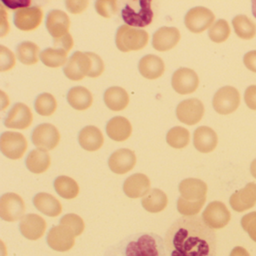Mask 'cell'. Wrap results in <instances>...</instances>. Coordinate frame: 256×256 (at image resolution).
<instances>
[{
    "mask_svg": "<svg viewBox=\"0 0 256 256\" xmlns=\"http://www.w3.org/2000/svg\"><path fill=\"white\" fill-rule=\"evenodd\" d=\"M70 229L64 226H56L50 230L48 236L49 245L59 251H66L73 245V238Z\"/></svg>",
    "mask_w": 256,
    "mask_h": 256,
    "instance_id": "f1b7e54d",
    "label": "cell"
},
{
    "mask_svg": "<svg viewBox=\"0 0 256 256\" xmlns=\"http://www.w3.org/2000/svg\"><path fill=\"white\" fill-rule=\"evenodd\" d=\"M56 107L58 103L54 97L48 92L40 94L35 102L36 110L42 116H50L54 113Z\"/></svg>",
    "mask_w": 256,
    "mask_h": 256,
    "instance_id": "74e56055",
    "label": "cell"
},
{
    "mask_svg": "<svg viewBox=\"0 0 256 256\" xmlns=\"http://www.w3.org/2000/svg\"><path fill=\"white\" fill-rule=\"evenodd\" d=\"M142 206L148 212L157 214L166 209L168 205V197L166 193L158 188H152L144 196Z\"/></svg>",
    "mask_w": 256,
    "mask_h": 256,
    "instance_id": "4dcf8cb0",
    "label": "cell"
},
{
    "mask_svg": "<svg viewBox=\"0 0 256 256\" xmlns=\"http://www.w3.org/2000/svg\"><path fill=\"white\" fill-rule=\"evenodd\" d=\"M42 20L43 11L40 6L20 8L14 13V24L20 30H34L40 26Z\"/></svg>",
    "mask_w": 256,
    "mask_h": 256,
    "instance_id": "5bb4252c",
    "label": "cell"
},
{
    "mask_svg": "<svg viewBox=\"0 0 256 256\" xmlns=\"http://www.w3.org/2000/svg\"><path fill=\"white\" fill-rule=\"evenodd\" d=\"M240 102V96L239 91L233 86H226L216 92L212 100V106L217 113L228 115L238 108Z\"/></svg>",
    "mask_w": 256,
    "mask_h": 256,
    "instance_id": "8992f818",
    "label": "cell"
},
{
    "mask_svg": "<svg viewBox=\"0 0 256 256\" xmlns=\"http://www.w3.org/2000/svg\"><path fill=\"white\" fill-rule=\"evenodd\" d=\"M16 66L14 54L4 46H0V71H10Z\"/></svg>",
    "mask_w": 256,
    "mask_h": 256,
    "instance_id": "7bdbcfd3",
    "label": "cell"
},
{
    "mask_svg": "<svg viewBox=\"0 0 256 256\" xmlns=\"http://www.w3.org/2000/svg\"><path fill=\"white\" fill-rule=\"evenodd\" d=\"M241 226L250 238L256 242V212L246 214L241 218Z\"/></svg>",
    "mask_w": 256,
    "mask_h": 256,
    "instance_id": "ee69618b",
    "label": "cell"
},
{
    "mask_svg": "<svg viewBox=\"0 0 256 256\" xmlns=\"http://www.w3.org/2000/svg\"><path fill=\"white\" fill-rule=\"evenodd\" d=\"M149 35L144 30L136 29L128 25H122L116 34V47L122 52H136L146 47Z\"/></svg>",
    "mask_w": 256,
    "mask_h": 256,
    "instance_id": "5b68a950",
    "label": "cell"
},
{
    "mask_svg": "<svg viewBox=\"0 0 256 256\" xmlns=\"http://www.w3.org/2000/svg\"><path fill=\"white\" fill-rule=\"evenodd\" d=\"M60 224L70 229L72 234L79 235L84 228V223L79 216L74 214H66L62 217Z\"/></svg>",
    "mask_w": 256,
    "mask_h": 256,
    "instance_id": "60d3db41",
    "label": "cell"
},
{
    "mask_svg": "<svg viewBox=\"0 0 256 256\" xmlns=\"http://www.w3.org/2000/svg\"><path fill=\"white\" fill-rule=\"evenodd\" d=\"M20 230L26 238L31 240L40 238L44 234L46 222L44 218L37 214H28L22 218Z\"/></svg>",
    "mask_w": 256,
    "mask_h": 256,
    "instance_id": "603a6c76",
    "label": "cell"
},
{
    "mask_svg": "<svg viewBox=\"0 0 256 256\" xmlns=\"http://www.w3.org/2000/svg\"><path fill=\"white\" fill-rule=\"evenodd\" d=\"M250 172H251L253 178L256 179V158L252 162L251 166H250Z\"/></svg>",
    "mask_w": 256,
    "mask_h": 256,
    "instance_id": "f5cc1de1",
    "label": "cell"
},
{
    "mask_svg": "<svg viewBox=\"0 0 256 256\" xmlns=\"http://www.w3.org/2000/svg\"><path fill=\"white\" fill-rule=\"evenodd\" d=\"M34 204L36 208L44 215L50 217L58 216L62 212L60 202L52 194L41 192L34 197Z\"/></svg>",
    "mask_w": 256,
    "mask_h": 256,
    "instance_id": "4316f807",
    "label": "cell"
},
{
    "mask_svg": "<svg viewBox=\"0 0 256 256\" xmlns=\"http://www.w3.org/2000/svg\"><path fill=\"white\" fill-rule=\"evenodd\" d=\"M104 101L107 107L114 112L124 110L130 102V96L124 88L112 86L104 94Z\"/></svg>",
    "mask_w": 256,
    "mask_h": 256,
    "instance_id": "83f0119b",
    "label": "cell"
},
{
    "mask_svg": "<svg viewBox=\"0 0 256 256\" xmlns=\"http://www.w3.org/2000/svg\"><path fill=\"white\" fill-rule=\"evenodd\" d=\"M202 218L212 229L222 228L230 220V211L222 202H210L202 214Z\"/></svg>",
    "mask_w": 256,
    "mask_h": 256,
    "instance_id": "7c38bea8",
    "label": "cell"
},
{
    "mask_svg": "<svg viewBox=\"0 0 256 256\" xmlns=\"http://www.w3.org/2000/svg\"><path fill=\"white\" fill-rule=\"evenodd\" d=\"M244 62L248 70L256 73V50L246 54L244 56Z\"/></svg>",
    "mask_w": 256,
    "mask_h": 256,
    "instance_id": "c3c4849f",
    "label": "cell"
},
{
    "mask_svg": "<svg viewBox=\"0 0 256 256\" xmlns=\"http://www.w3.org/2000/svg\"><path fill=\"white\" fill-rule=\"evenodd\" d=\"M4 4H6V5L8 7V8H28L30 5H31V1H2Z\"/></svg>",
    "mask_w": 256,
    "mask_h": 256,
    "instance_id": "f907efd6",
    "label": "cell"
},
{
    "mask_svg": "<svg viewBox=\"0 0 256 256\" xmlns=\"http://www.w3.org/2000/svg\"><path fill=\"white\" fill-rule=\"evenodd\" d=\"M256 204V184L250 182L244 188L232 194L230 204L236 212H242L251 209Z\"/></svg>",
    "mask_w": 256,
    "mask_h": 256,
    "instance_id": "2e32d148",
    "label": "cell"
},
{
    "mask_svg": "<svg viewBox=\"0 0 256 256\" xmlns=\"http://www.w3.org/2000/svg\"><path fill=\"white\" fill-rule=\"evenodd\" d=\"M172 84L174 90L181 95L192 94L199 84V78L196 72L188 68L176 70L172 76Z\"/></svg>",
    "mask_w": 256,
    "mask_h": 256,
    "instance_id": "4fadbf2b",
    "label": "cell"
},
{
    "mask_svg": "<svg viewBox=\"0 0 256 256\" xmlns=\"http://www.w3.org/2000/svg\"><path fill=\"white\" fill-rule=\"evenodd\" d=\"M0 149L7 158L19 160L28 149V142L22 133L6 132L0 138Z\"/></svg>",
    "mask_w": 256,
    "mask_h": 256,
    "instance_id": "52a82bcc",
    "label": "cell"
},
{
    "mask_svg": "<svg viewBox=\"0 0 256 256\" xmlns=\"http://www.w3.org/2000/svg\"><path fill=\"white\" fill-rule=\"evenodd\" d=\"M103 256H168L164 240L155 233L140 232L110 246Z\"/></svg>",
    "mask_w": 256,
    "mask_h": 256,
    "instance_id": "7a4b0ae2",
    "label": "cell"
},
{
    "mask_svg": "<svg viewBox=\"0 0 256 256\" xmlns=\"http://www.w3.org/2000/svg\"><path fill=\"white\" fill-rule=\"evenodd\" d=\"M60 140L58 128L49 124L38 125L32 132V142L38 149L44 151L54 149Z\"/></svg>",
    "mask_w": 256,
    "mask_h": 256,
    "instance_id": "30bf717a",
    "label": "cell"
},
{
    "mask_svg": "<svg viewBox=\"0 0 256 256\" xmlns=\"http://www.w3.org/2000/svg\"><path fill=\"white\" fill-rule=\"evenodd\" d=\"M32 112L26 104L17 103L13 106L5 120V126L7 128L16 130H26L32 124Z\"/></svg>",
    "mask_w": 256,
    "mask_h": 256,
    "instance_id": "9a60e30c",
    "label": "cell"
},
{
    "mask_svg": "<svg viewBox=\"0 0 256 256\" xmlns=\"http://www.w3.org/2000/svg\"><path fill=\"white\" fill-rule=\"evenodd\" d=\"M68 52L64 49L49 48L40 54V59L46 66L58 68L66 64Z\"/></svg>",
    "mask_w": 256,
    "mask_h": 256,
    "instance_id": "e575fe53",
    "label": "cell"
},
{
    "mask_svg": "<svg viewBox=\"0 0 256 256\" xmlns=\"http://www.w3.org/2000/svg\"><path fill=\"white\" fill-rule=\"evenodd\" d=\"M38 53L40 47L32 42H24L18 46V58L24 65L36 64L38 61Z\"/></svg>",
    "mask_w": 256,
    "mask_h": 256,
    "instance_id": "d590c367",
    "label": "cell"
},
{
    "mask_svg": "<svg viewBox=\"0 0 256 256\" xmlns=\"http://www.w3.org/2000/svg\"><path fill=\"white\" fill-rule=\"evenodd\" d=\"M67 100L70 106L78 110H84L92 104V96L90 91L84 86H74L68 91Z\"/></svg>",
    "mask_w": 256,
    "mask_h": 256,
    "instance_id": "f546056e",
    "label": "cell"
},
{
    "mask_svg": "<svg viewBox=\"0 0 256 256\" xmlns=\"http://www.w3.org/2000/svg\"><path fill=\"white\" fill-rule=\"evenodd\" d=\"M181 197L188 202H198L206 199L208 186L202 180L188 178L179 185Z\"/></svg>",
    "mask_w": 256,
    "mask_h": 256,
    "instance_id": "ffe728a7",
    "label": "cell"
},
{
    "mask_svg": "<svg viewBox=\"0 0 256 256\" xmlns=\"http://www.w3.org/2000/svg\"><path fill=\"white\" fill-rule=\"evenodd\" d=\"M54 188L60 197L68 200L76 198L79 194L77 182L70 176H58L54 181Z\"/></svg>",
    "mask_w": 256,
    "mask_h": 256,
    "instance_id": "d6a6232c",
    "label": "cell"
},
{
    "mask_svg": "<svg viewBox=\"0 0 256 256\" xmlns=\"http://www.w3.org/2000/svg\"><path fill=\"white\" fill-rule=\"evenodd\" d=\"M46 26L54 40H58L70 34V18L64 12L52 10L48 14Z\"/></svg>",
    "mask_w": 256,
    "mask_h": 256,
    "instance_id": "d6986e66",
    "label": "cell"
},
{
    "mask_svg": "<svg viewBox=\"0 0 256 256\" xmlns=\"http://www.w3.org/2000/svg\"><path fill=\"white\" fill-rule=\"evenodd\" d=\"M78 142L85 150L94 152L102 146L104 137L100 128L94 126H88L79 133Z\"/></svg>",
    "mask_w": 256,
    "mask_h": 256,
    "instance_id": "d4e9b609",
    "label": "cell"
},
{
    "mask_svg": "<svg viewBox=\"0 0 256 256\" xmlns=\"http://www.w3.org/2000/svg\"><path fill=\"white\" fill-rule=\"evenodd\" d=\"M194 148L202 154L212 152L218 144V137L214 130L208 126L198 127L193 137Z\"/></svg>",
    "mask_w": 256,
    "mask_h": 256,
    "instance_id": "7402d4cb",
    "label": "cell"
},
{
    "mask_svg": "<svg viewBox=\"0 0 256 256\" xmlns=\"http://www.w3.org/2000/svg\"><path fill=\"white\" fill-rule=\"evenodd\" d=\"M206 202V199L198 202H188L182 197H180L178 200V210L184 216H196L200 212Z\"/></svg>",
    "mask_w": 256,
    "mask_h": 256,
    "instance_id": "ab89813d",
    "label": "cell"
},
{
    "mask_svg": "<svg viewBox=\"0 0 256 256\" xmlns=\"http://www.w3.org/2000/svg\"><path fill=\"white\" fill-rule=\"evenodd\" d=\"M215 20L214 13L204 7L192 8L185 16V25L193 34H199L206 30Z\"/></svg>",
    "mask_w": 256,
    "mask_h": 256,
    "instance_id": "9c48e42d",
    "label": "cell"
},
{
    "mask_svg": "<svg viewBox=\"0 0 256 256\" xmlns=\"http://www.w3.org/2000/svg\"><path fill=\"white\" fill-rule=\"evenodd\" d=\"M26 206L22 198L16 193H6L0 198V216L7 222L23 218Z\"/></svg>",
    "mask_w": 256,
    "mask_h": 256,
    "instance_id": "ba28073f",
    "label": "cell"
},
{
    "mask_svg": "<svg viewBox=\"0 0 256 256\" xmlns=\"http://www.w3.org/2000/svg\"><path fill=\"white\" fill-rule=\"evenodd\" d=\"M176 114L182 124L193 126L202 120L204 114V106L198 98H190L181 102L176 107Z\"/></svg>",
    "mask_w": 256,
    "mask_h": 256,
    "instance_id": "8fae6325",
    "label": "cell"
},
{
    "mask_svg": "<svg viewBox=\"0 0 256 256\" xmlns=\"http://www.w3.org/2000/svg\"><path fill=\"white\" fill-rule=\"evenodd\" d=\"M136 164V154L128 149H120L115 151L108 160L110 170L118 174H124L130 172Z\"/></svg>",
    "mask_w": 256,
    "mask_h": 256,
    "instance_id": "ac0fdd59",
    "label": "cell"
},
{
    "mask_svg": "<svg viewBox=\"0 0 256 256\" xmlns=\"http://www.w3.org/2000/svg\"><path fill=\"white\" fill-rule=\"evenodd\" d=\"M150 181L144 174H134L126 180L124 191L130 198L144 197L149 192Z\"/></svg>",
    "mask_w": 256,
    "mask_h": 256,
    "instance_id": "44dd1931",
    "label": "cell"
},
{
    "mask_svg": "<svg viewBox=\"0 0 256 256\" xmlns=\"http://www.w3.org/2000/svg\"><path fill=\"white\" fill-rule=\"evenodd\" d=\"M140 74L150 80L158 78L164 72V64L161 58L149 54L142 58L138 64Z\"/></svg>",
    "mask_w": 256,
    "mask_h": 256,
    "instance_id": "cb8c5ba5",
    "label": "cell"
},
{
    "mask_svg": "<svg viewBox=\"0 0 256 256\" xmlns=\"http://www.w3.org/2000/svg\"><path fill=\"white\" fill-rule=\"evenodd\" d=\"M151 1L139 0L128 2L122 8V20L126 25L132 28H145L152 23L154 12L151 8Z\"/></svg>",
    "mask_w": 256,
    "mask_h": 256,
    "instance_id": "277c9868",
    "label": "cell"
},
{
    "mask_svg": "<svg viewBox=\"0 0 256 256\" xmlns=\"http://www.w3.org/2000/svg\"><path fill=\"white\" fill-rule=\"evenodd\" d=\"M252 14L254 17L256 18V0L253 1L252 6Z\"/></svg>",
    "mask_w": 256,
    "mask_h": 256,
    "instance_id": "db71d44e",
    "label": "cell"
},
{
    "mask_svg": "<svg viewBox=\"0 0 256 256\" xmlns=\"http://www.w3.org/2000/svg\"><path fill=\"white\" fill-rule=\"evenodd\" d=\"M244 100L247 107L251 110H256V86L252 85L248 86L244 94Z\"/></svg>",
    "mask_w": 256,
    "mask_h": 256,
    "instance_id": "f6af8a7d",
    "label": "cell"
},
{
    "mask_svg": "<svg viewBox=\"0 0 256 256\" xmlns=\"http://www.w3.org/2000/svg\"><path fill=\"white\" fill-rule=\"evenodd\" d=\"M209 37L215 43H222L228 38L230 34V26L226 20H217L209 30Z\"/></svg>",
    "mask_w": 256,
    "mask_h": 256,
    "instance_id": "f35d334b",
    "label": "cell"
},
{
    "mask_svg": "<svg viewBox=\"0 0 256 256\" xmlns=\"http://www.w3.org/2000/svg\"><path fill=\"white\" fill-rule=\"evenodd\" d=\"M236 36L244 40H250L256 35V24L245 16H238L232 20Z\"/></svg>",
    "mask_w": 256,
    "mask_h": 256,
    "instance_id": "836d02e7",
    "label": "cell"
},
{
    "mask_svg": "<svg viewBox=\"0 0 256 256\" xmlns=\"http://www.w3.org/2000/svg\"><path fill=\"white\" fill-rule=\"evenodd\" d=\"M54 43V48L64 49V50H66L68 53L72 48L73 44H74L72 37L70 34H66V35L58 38V40H55Z\"/></svg>",
    "mask_w": 256,
    "mask_h": 256,
    "instance_id": "7dc6e473",
    "label": "cell"
},
{
    "mask_svg": "<svg viewBox=\"0 0 256 256\" xmlns=\"http://www.w3.org/2000/svg\"><path fill=\"white\" fill-rule=\"evenodd\" d=\"M230 256H250V254L245 248L238 246L232 250Z\"/></svg>",
    "mask_w": 256,
    "mask_h": 256,
    "instance_id": "816d5d0a",
    "label": "cell"
},
{
    "mask_svg": "<svg viewBox=\"0 0 256 256\" xmlns=\"http://www.w3.org/2000/svg\"><path fill=\"white\" fill-rule=\"evenodd\" d=\"M106 132L110 139L115 142H122L131 136L132 127L126 118L115 116L108 122Z\"/></svg>",
    "mask_w": 256,
    "mask_h": 256,
    "instance_id": "484cf974",
    "label": "cell"
},
{
    "mask_svg": "<svg viewBox=\"0 0 256 256\" xmlns=\"http://www.w3.org/2000/svg\"><path fill=\"white\" fill-rule=\"evenodd\" d=\"M190 132L182 126H176L169 130L166 136L167 143L175 149H182L190 143Z\"/></svg>",
    "mask_w": 256,
    "mask_h": 256,
    "instance_id": "8d00e7d4",
    "label": "cell"
},
{
    "mask_svg": "<svg viewBox=\"0 0 256 256\" xmlns=\"http://www.w3.org/2000/svg\"><path fill=\"white\" fill-rule=\"evenodd\" d=\"M164 242L168 256H216V232L198 216L178 218L166 232Z\"/></svg>",
    "mask_w": 256,
    "mask_h": 256,
    "instance_id": "6da1fadb",
    "label": "cell"
},
{
    "mask_svg": "<svg viewBox=\"0 0 256 256\" xmlns=\"http://www.w3.org/2000/svg\"><path fill=\"white\" fill-rule=\"evenodd\" d=\"M104 70V62L98 55L92 52H76L68 59L64 70L68 79L78 82L86 76L98 77Z\"/></svg>",
    "mask_w": 256,
    "mask_h": 256,
    "instance_id": "3957f363",
    "label": "cell"
},
{
    "mask_svg": "<svg viewBox=\"0 0 256 256\" xmlns=\"http://www.w3.org/2000/svg\"><path fill=\"white\" fill-rule=\"evenodd\" d=\"M26 166L32 173H44L50 167V155L42 150H34L26 158Z\"/></svg>",
    "mask_w": 256,
    "mask_h": 256,
    "instance_id": "1f68e13d",
    "label": "cell"
},
{
    "mask_svg": "<svg viewBox=\"0 0 256 256\" xmlns=\"http://www.w3.org/2000/svg\"><path fill=\"white\" fill-rule=\"evenodd\" d=\"M95 8L100 16L108 18L118 11V4L113 0H100L96 2Z\"/></svg>",
    "mask_w": 256,
    "mask_h": 256,
    "instance_id": "b9f144b4",
    "label": "cell"
},
{
    "mask_svg": "<svg viewBox=\"0 0 256 256\" xmlns=\"http://www.w3.org/2000/svg\"><path fill=\"white\" fill-rule=\"evenodd\" d=\"M0 14H1V23H0L1 35H0V36L4 37L7 35L8 31H10V24H8V20H7V12L4 10L2 5H1V13Z\"/></svg>",
    "mask_w": 256,
    "mask_h": 256,
    "instance_id": "681fc988",
    "label": "cell"
},
{
    "mask_svg": "<svg viewBox=\"0 0 256 256\" xmlns=\"http://www.w3.org/2000/svg\"><path fill=\"white\" fill-rule=\"evenodd\" d=\"M180 40V32L175 28L163 26L152 36V47L160 52L172 50Z\"/></svg>",
    "mask_w": 256,
    "mask_h": 256,
    "instance_id": "e0dca14e",
    "label": "cell"
},
{
    "mask_svg": "<svg viewBox=\"0 0 256 256\" xmlns=\"http://www.w3.org/2000/svg\"><path fill=\"white\" fill-rule=\"evenodd\" d=\"M67 10L72 14H80L86 10L88 6V1H66Z\"/></svg>",
    "mask_w": 256,
    "mask_h": 256,
    "instance_id": "bcb514c9",
    "label": "cell"
}]
</instances>
